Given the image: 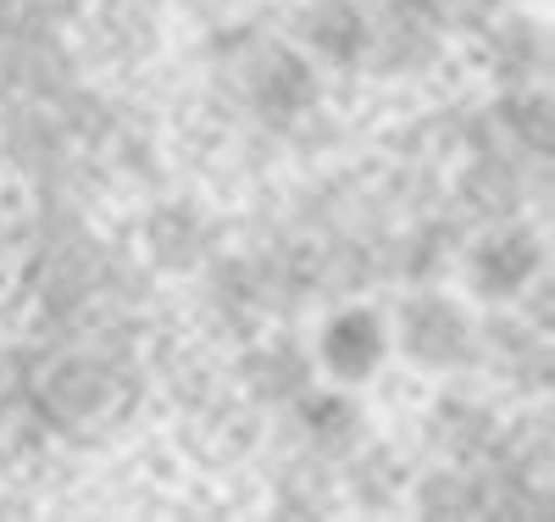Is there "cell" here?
Here are the masks:
<instances>
[{
    "instance_id": "cell-1",
    "label": "cell",
    "mask_w": 555,
    "mask_h": 522,
    "mask_svg": "<svg viewBox=\"0 0 555 522\" xmlns=\"http://www.w3.org/2000/svg\"><path fill=\"white\" fill-rule=\"evenodd\" d=\"M389 345L400 356H411L416 367H461L473 356V322L450 295L439 290H416L400 301V311L389 317Z\"/></svg>"
},
{
    "instance_id": "cell-2",
    "label": "cell",
    "mask_w": 555,
    "mask_h": 522,
    "mask_svg": "<svg viewBox=\"0 0 555 522\" xmlns=\"http://www.w3.org/2000/svg\"><path fill=\"white\" fill-rule=\"evenodd\" d=\"M395 345H389V317L378 306H339L322 317L317 328V367L334 378V384H373L389 367Z\"/></svg>"
},
{
    "instance_id": "cell-3",
    "label": "cell",
    "mask_w": 555,
    "mask_h": 522,
    "mask_svg": "<svg viewBox=\"0 0 555 522\" xmlns=\"http://www.w3.org/2000/svg\"><path fill=\"white\" fill-rule=\"evenodd\" d=\"M544 240L522 222H505V228H489L483 240L467 251V283L473 295L489 301V306H505V301H522L533 283L544 278Z\"/></svg>"
},
{
    "instance_id": "cell-4",
    "label": "cell",
    "mask_w": 555,
    "mask_h": 522,
    "mask_svg": "<svg viewBox=\"0 0 555 522\" xmlns=\"http://www.w3.org/2000/svg\"><path fill=\"white\" fill-rule=\"evenodd\" d=\"M295 422L311 445H356L366 429V411L350 384H322L295 395Z\"/></svg>"
}]
</instances>
